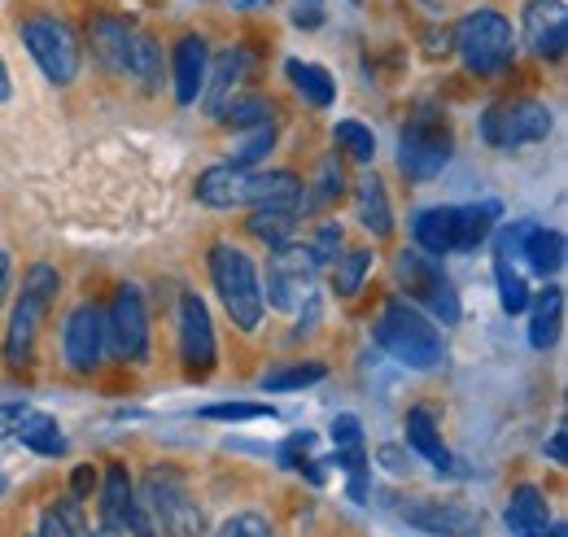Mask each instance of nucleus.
<instances>
[{
  "instance_id": "obj_1",
  "label": "nucleus",
  "mask_w": 568,
  "mask_h": 537,
  "mask_svg": "<svg viewBox=\"0 0 568 537\" xmlns=\"http://www.w3.org/2000/svg\"><path fill=\"white\" fill-rule=\"evenodd\" d=\"M376 341L389 358H398L403 367L416 372H433L442 363V336L433 328V320H425L416 306L407 302H389L376 320Z\"/></svg>"
},
{
  "instance_id": "obj_2",
  "label": "nucleus",
  "mask_w": 568,
  "mask_h": 537,
  "mask_svg": "<svg viewBox=\"0 0 568 537\" xmlns=\"http://www.w3.org/2000/svg\"><path fill=\"white\" fill-rule=\"evenodd\" d=\"M211 275L223 311L232 315V324L241 333H254L258 320H263V284H258V267L250 263V254L236 250V245H214Z\"/></svg>"
},
{
  "instance_id": "obj_3",
  "label": "nucleus",
  "mask_w": 568,
  "mask_h": 537,
  "mask_svg": "<svg viewBox=\"0 0 568 537\" xmlns=\"http://www.w3.org/2000/svg\"><path fill=\"white\" fill-rule=\"evenodd\" d=\"M464 67L473 74H503L516 58V40H511V22L495 13V9H477V13H464L450 31Z\"/></svg>"
},
{
  "instance_id": "obj_4",
  "label": "nucleus",
  "mask_w": 568,
  "mask_h": 537,
  "mask_svg": "<svg viewBox=\"0 0 568 537\" xmlns=\"http://www.w3.org/2000/svg\"><path fill=\"white\" fill-rule=\"evenodd\" d=\"M450 153H455V132H450L446 114L433 110V105H420V110L407 119L403 144H398V166H403V175L416 180V184H428L433 175H442V166L450 162Z\"/></svg>"
},
{
  "instance_id": "obj_5",
  "label": "nucleus",
  "mask_w": 568,
  "mask_h": 537,
  "mask_svg": "<svg viewBox=\"0 0 568 537\" xmlns=\"http://www.w3.org/2000/svg\"><path fill=\"white\" fill-rule=\"evenodd\" d=\"M315 271L320 267H315L306 245H293V241L276 245L272 259H267V302L276 311H288V315L306 311V320H315V311H320Z\"/></svg>"
},
{
  "instance_id": "obj_6",
  "label": "nucleus",
  "mask_w": 568,
  "mask_h": 537,
  "mask_svg": "<svg viewBox=\"0 0 568 537\" xmlns=\"http://www.w3.org/2000/svg\"><path fill=\"white\" fill-rule=\"evenodd\" d=\"M144 507L158 520V529L166 537H206V516L193 503L189 485L180 480V472L153 468L144 476Z\"/></svg>"
},
{
  "instance_id": "obj_7",
  "label": "nucleus",
  "mask_w": 568,
  "mask_h": 537,
  "mask_svg": "<svg viewBox=\"0 0 568 537\" xmlns=\"http://www.w3.org/2000/svg\"><path fill=\"white\" fill-rule=\"evenodd\" d=\"M22 44L31 49V58L40 62L44 79L67 88L79 74V40L62 18H49V13H36L22 22Z\"/></svg>"
},
{
  "instance_id": "obj_8",
  "label": "nucleus",
  "mask_w": 568,
  "mask_h": 537,
  "mask_svg": "<svg viewBox=\"0 0 568 537\" xmlns=\"http://www.w3.org/2000/svg\"><path fill=\"white\" fill-rule=\"evenodd\" d=\"M547 132H551V110L538 101H503L481 114V135L495 149L534 144V140H547Z\"/></svg>"
},
{
  "instance_id": "obj_9",
  "label": "nucleus",
  "mask_w": 568,
  "mask_h": 537,
  "mask_svg": "<svg viewBox=\"0 0 568 537\" xmlns=\"http://www.w3.org/2000/svg\"><path fill=\"white\" fill-rule=\"evenodd\" d=\"M105 345L123 363H141L149 354V315H144V297L136 284H119V293L105 311Z\"/></svg>"
},
{
  "instance_id": "obj_10",
  "label": "nucleus",
  "mask_w": 568,
  "mask_h": 537,
  "mask_svg": "<svg viewBox=\"0 0 568 537\" xmlns=\"http://www.w3.org/2000/svg\"><path fill=\"white\" fill-rule=\"evenodd\" d=\"M398 271H403L407 288L433 311V320H442L446 328L459 324V293H455L450 275L433 263V254H425V250H407V254L398 259Z\"/></svg>"
},
{
  "instance_id": "obj_11",
  "label": "nucleus",
  "mask_w": 568,
  "mask_h": 537,
  "mask_svg": "<svg viewBox=\"0 0 568 537\" xmlns=\"http://www.w3.org/2000/svg\"><path fill=\"white\" fill-rule=\"evenodd\" d=\"M407 525L437 537H473L481 529V516L464 503H442V498H394L389 503Z\"/></svg>"
},
{
  "instance_id": "obj_12",
  "label": "nucleus",
  "mask_w": 568,
  "mask_h": 537,
  "mask_svg": "<svg viewBox=\"0 0 568 537\" xmlns=\"http://www.w3.org/2000/svg\"><path fill=\"white\" fill-rule=\"evenodd\" d=\"M180 354H184L189 376H206L214 367V328L206 302L197 293L180 297Z\"/></svg>"
},
{
  "instance_id": "obj_13",
  "label": "nucleus",
  "mask_w": 568,
  "mask_h": 537,
  "mask_svg": "<svg viewBox=\"0 0 568 537\" xmlns=\"http://www.w3.org/2000/svg\"><path fill=\"white\" fill-rule=\"evenodd\" d=\"M67 363L74 372H97L101 358H105V311L92 302V306H79L71 320H67Z\"/></svg>"
},
{
  "instance_id": "obj_14",
  "label": "nucleus",
  "mask_w": 568,
  "mask_h": 537,
  "mask_svg": "<svg viewBox=\"0 0 568 537\" xmlns=\"http://www.w3.org/2000/svg\"><path fill=\"white\" fill-rule=\"evenodd\" d=\"M49 306H53V297H44L36 288L18 293L13 320H9V336H4V363L9 367H27L31 363V349H36V336H40V324H44Z\"/></svg>"
},
{
  "instance_id": "obj_15",
  "label": "nucleus",
  "mask_w": 568,
  "mask_h": 537,
  "mask_svg": "<svg viewBox=\"0 0 568 537\" xmlns=\"http://www.w3.org/2000/svg\"><path fill=\"white\" fill-rule=\"evenodd\" d=\"M525 40L538 58L560 62L568 49V9L565 0H529L525 9Z\"/></svg>"
},
{
  "instance_id": "obj_16",
  "label": "nucleus",
  "mask_w": 568,
  "mask_h": 537,
  "mask_svg": "<svg viewBox=\"0 0 568 537\" xmlns=\"http://www.w3.org/2000/svg\"><path fill=\"white\" fill-rule=\"evenodd\" d=\"M132 36L136 27H128L123 18H110V13H97L88 22V40H92V58L110 74H128V58H132Z\"/></svg>"
},
{
  "instance_id": "obj_17",
  "label": "nucleus",
  "mask_w": 568,
  "mask_h": 537,
  "mask_svg": "<svg viewBox=\"0 0 568 537\" xmlns=\"http://www.w3.org/2000/svg\"><path fill=\"white\" fill-rule=\"evenodd\" d=\"M206 67H211L206 40H202V36H184V40L175 44V62H171L180 105H193V101L202 97V88H206Z\"/></svg>"
},
{
  "instance_id": "obj_18",
  "label": "nucleus",
  "mask_w": 568,
  "mask_h": 537,
  "mask_svg": "<svg viewBox=\"0 0 568 537\" xmlns=\"http://www.w3.org/2000/svg\"><path fill=\"white\" fill-rule=\"evenodd\" d=\"M197 202L211 210H232V205H250V171L219 162L197 180Z\"/></svg>"
},
{
  "instance_id": "obj_19",
  "label": "nucleus",
  "mask_w": 568,
  "mask_h": 537,
  "mask_svg": "<svg viewBox=\"0 0 568 537\" xmlns=\"http://www.w3.org/2000/svg\"><path fill=\"white\" fill-rule=\"evenodd\" d=\"M245 70H250V53H245V49H227V53L214 58V67H206V88H202V97H206V114H211V119L223 114V105L232 101V88L245 79Z\"/></svg>"
},
{
  "instance_id": "obj_20",
  "label": "nucleus",
  "mask_w": 568,
  "mask_h": 537,
  "mask_svg": "<svg viewBox=\"0 0 568 537\" xmlns=\"http://www.w3.org/2000/svg\"><path fill=\"white\" fill-rule=\"evenodd\" d=\"M407 442H412V450L420 459H428L433 468L455 472V459H450V450L442 442V428H437V411L433 406H412L407 411Z\"/></svg>"
},
{
  "instance_id": "obj_21",
  "label": "nucleus",
  "mask_w": 568,
  "mask_h": 537,
  "mask_svg": "<svg viewBox=\"0 0 568 537\" xmlns=\"http://www.w3.org/2000/svg\"><path fill=\"white\" fill-rule=\"evenodd\" d=\"M547 525H551V516H547V498H542V489L520 485V489L511 494V503H507V529H511L516 537H542Z\"/></svg>"
},
{
  "instance_id": "obj_22",
  "label": "nucleus",
  "mask_w": 568,
  "mask_h": 537,
  "mask_svg": "<svg viewBox=\"0 0 568 537\" xmlns=\"http://www.w3.org/2000/svg\"><path fill=\"white\" fill-rule=\"evenodd\" d=\"M503 205L498 202H481V205H455V254H473L490 227L498 223Z\"/></svg>"
},
{
  "instance_id": "obj_23",
  "label": "nucleus",
  "mask_w": 568,
  "mask_h": 537,
  "mask_svg": "<svg viewBox=\"0 0 568 537\" xmlns=\"http://www.w3.org/2000/svg\"><path fill=\"white\" fill-rule=\"evenodd\" d=\"M136 507V489H132V476L128 468H114L105 472V485H101V525L110 529H128V516Z\"/></svg>"
},
{
  "instance_id": "obj_24",
  "label": "nucleus",
  "mask_w": 568,
  "mask_h": 537,
  "mask_svg": "<svg viewBox=\"0 0 568 537\" xmlns=\"http://www.w3.org/2000/svg\"><path fill=\"white\" fill-rule=\"evenodd\" d=\"M416 245L433 259L455 254V205H433L416 219Z\"/></svg>"
},
{
  "instance_id": "obj_25",
  "label": "nucleus",
  "mask_w": 568,
  "mask_h": 537,
  "mask_svg": "<svg viewBox=\"0 0 568 537\" xmlns=\"http://www.w3.org/2000/svg\"><path fill=\"white\" fill-rule=\"evenodd\" d=\"M355 210L358 223L372 232V236H389L394 232V219H389V197H385V184L376 175H363L355 189Z\"/></svg>"
},
{
  "instance_id": "obj_26",
  "label": "nucleus",
  "mask_w": 568,
  "mask_h": 537,
  "mask_svg": "<svg viewBox=\"0 0 568 537\" xmlns=\"http://www.w3.org/2000/svg\"><path fill=\"white\" fill-rule=\"evenodd\" d=\"M297 210H302V202L254 205V214H250V232H254L258 241H267V245H284V241L293 236V227H297Z\"/></svg>"
},
{
  "instance_id": "obj_27",
  "label": "nucleus",
  "mask_w": 568,
  "mask_h": 537,
  "mask_svg": "<svg viewBox=\"0 0 568 537\" xmlns=\"http://www.w3.org/2000/svg\"><path fill=\"white\" fill-rule=\"evenodd\" d=\"M560 324H565V293H560V288H547V293L534 302L529 345H534V349H551V345L560 341Z\"/></svg>"
},
{
  "instance_id": "obj_28",
  "label": "nucleus",
  "mask_w": 568,
  "mask_h": 537,
  "mask_svg": "<svg viewBox=\"0 0 568 537\" xmlns=\"http://www.w3.org/2000/svg\"><path fill=\"white\" fill-rule=\"evenodd\" d=\"M525 263L534 275H556L565 267V232H547V227H534L525 236Z\"/></svg>"
},
{
  "instance_id": "obj_29",
  "label": "nucleus",
  "mask_w": 568,
  "mask_h": 537,
  "mask_svg": "<svg viewBox=\"0 0 568 537\" xmlns=\"http://www.w3.org/2000/svg\"><path fill=\"white\" fill-rule=\"evenodd\" d=\"M13 437H18L27 450H36V455H62V450H67V437H62V428H58L53 415H36V411H27L22 424L13 428Z\"/></svg>"
},
{
  "instance_id": "obj_30",
  "label": "nucleus",
  "mask_w": 568,
  "mask_h": 537,
  "mask_svg": "<svg viewBox=\"0 0 568 537\" xmlns=\"http://www.w3.org/2000/svg\"><path fill=\"white\" fill-rule=\"evenodd\" d=\"M288 79H293V88L315 105V110H328L333 101H337V88H333V74L324 67H315V62H288Z\"/></svg>"
},
{
  "instance_id": "obj_31",
  "label": "nucleus",
  "mask_w": 568,
  "mask_h": 537,
  "mask_svg": "<svg viewBox=\"0 0 568 537\" xmlns=\"http://www.w3.org/2000/svg\"><path fill=\"white\" fill-rule=\"evenodd\" d=\"M128 74H132L141 88H149V92L162 83V49H158V40H153V36H144V31H136V36H132Z\"/></svg>"
},
{
  "instance_id": "obj_32",
  "label": "nucleus",
  "mask_w": 568,
  "mask_h": 537,
  "mask_svg": "<svg viewBox=\"0 0 568 537\" xmlns=\"http://www.w3.org/2000/svg\"><path fill=\"white\" fill-rule=\"evenodd\" d=\"M324 376H328L324 363H293V367L267 372V376H263V389H267V394H297V389H306V385H320Z\"/></svg>"
},
{
  "instance_id": "obj_33",
  "label": "nucleus",
  "mask_w": 568,
  "mask_h": 537,
  "mask_svg": "<svg viewBox=\"0 0 568 537\" xmlns=\"http://www.w3.org/2000/svg\"><path fill=\"white\" fill-rule=\"evenodd\" d=\"M83 534H88V525H83V516H79V498H67V503L44 507L40 529L31 537H83Z\"/></svg>"
},
{
  "instance_id": "obj_34",
  "label": "nucleus",
  "mask_w": 568,
  "mask_h": 537,
  "mask_svg": "<svg viewBox=\"0 0 568 537\" xmlns=\"http://www.w3.org/2000/svg\"><path fill=\"white\" fill-rule=\"evenodd\" d=\"M367 271H372V250H342L333 259V288H337V297H355Z\"/></svg>"
},
{
  "instance_id": "obj_35",
  "label": "nucleus",
  "mask_w": 568,
  "mask_h": 537,
  "mask_svg": "<svg viewBox=\"0 0 568 537\" xmlns=\"http://www.w3.org/2000/svg\"><path fill=\"white\" fill-rule=\"evenodd\" d=\"M272 101H263V97H236V101H227L223 105V123L227 128H236V132H250V128H263V123H272Z\"/></svg>"
},
{
  "instance_id": "obj_36",
  "label": "nucleus",
  "mask_w": 568,
  "mask_h": 537,
  "mask_svg": "<svg viewBox=\"0 0 568 537\" xmlns=\"http://www.w3.org/2000/svg\"><path fill=\"white\" fill-rule=\"evenodd\" d=\"M495 275H498V302H503V311H507V315H520V311L529 306V284H525V275L511 267V259H503V254H495Z\"/></svg>"
},
{
  "instance_id": "obj_37",
  "label": "nucleus",
  "mask_w": 568,
  "mask_h": 537,
  "mask_svg": "<svg viewBox=\"0 0 568 537\" xmlns=\"http://www.w3.org/2000/svg\"><path fill=\"white\" fill-rule=\"evenodd\" d=\"M272 149H276V128H272V123H263V128H250V132L241 135V144L232 149V158H227V162L250 171V166H254V162H263Z\"/></svg>"
},
{
  "instance_id": "obj_38",
  "label": "nucleus",
  "mask_w": 568,
  "mask_h": 537,
  "mask_svg": "<svg viewBox=\"0 0 568 537\" xmlns=\"http://www.w3.org/2000/svg\"><path fill=\"white\" fill-rule=\"evenodd\" d=\"M333 140H337V149H342V153H351L355 162H372V158H376V135L367 132L363 123H355V119L337 123Z\"/></svg>"
},
{
  "instance_id": "obj_39",
  "label": "nucleus",
  "mask_w": 568,
  "mask_h": 537,
  "mask_svg": "<svg viewBox=\"0 0 568 537\" xmlns=\"http://www.w3.org/2000/svg\"><path fill=\"white\" fill-rule=\"evenodd\" d=\"M214 537H276V534H272V525L258 511H241V516H227Z\"/></svg>"
},
{
  "instance_id": "obj_40",
  "label": "nucleus",
  "mask_w": 568,
  "mask_h": 537,
  "mask_svg": "<svg viewBox=\"0 0 568 537\" xmlns=\"http://www.w3.org/2000/svg\"><path fill=\"white\" fill-rule=\"evenodd\" d=\"M342 193H346V175H342V166L328 158V162L320 166V180H315V197H311V202H315V205H333L337 197H342Z\"/></svg>"
},
{
  "instance_id": "obj_41",
  "label": "nucleus",
  "mask_w": 568,
  "mask_h": 537,
  "mask_svg": "<svg viewBox=\"0 0 568 537\" xmlns=\"http://www.w3.org/2000/svg\"><path fill=\"white\" fill-rule=\"evenodd\" d=\"M263 415H272V406H267V403H214V406H202V419H263Z\"/></svg>"
},
{
  "instance_id": "obj_42",
  "label": "nucleus",
  "mask_w": 568,
  "mask_h": 537,
  "mask_svg": "<svg viewBox=\"0 0 568 537\" xmlns=\"http://www.w3.org/2000/svg\"><path fill=\"white\" fill-rule=\"evenodd\" d=\"M337 245H342V227H337V223H324V227L315 232V241H311L306 250H311V259H315V267H328V263H333V259L342 254Z\"/></svg>"
},
{
  "instance_id": "obj_43",
  "label": "nucleus",
  "mask_w": 568,
  "mask_h": 537,
  "mask_svg": "<svg viewBox=\"0 0 568 537\" xmlns=\"http://www.w3.org/2000/svg\"><path fill=\"white\" fill-rule=\"evenodd\" d=\"M27 288H36V293H44V297H53L58 302V288H62V275L49 267V263H36V267L27 271V280H22Z\"/></svg>"
},
{
  "instance_id": "obj_44",
  "label": "nucleus",
  "mask_w": 568,
  "mask_h": 537,
  "mask_svg": "<svg viewBox=\"0 0 568 537\" xmlns=\"http://www.w3.org/2000/svg\"><path fill=\"white\" fill-rule=\"evenodd\" d=\"M128 534L132 537H162L158 520L149 516V507H144L141 498H136V507H132V516H128Z\"/></svg>"
},
{
  "instance_id": "obj_45",
  "label": "nucleus",
  "mask_w": 568,
  "mask_h": 537,
  "mask_svg": "<svg viewBox=\"0 0 568 537\" xmlns=\"http://www.w3.org/2000/svg\"><path fill=\"white\" fill-rule=\"evenodd\" d=\"M358 437H363V428H358L355 415H337V419H333V442H337V450H342V446H358Z\"/></svg>"
},
{
  "instance_id": "obj_46",
  "label": "nucleus",
  "mask_w": 568,
  "mask_h": 537,
  "mask_svg": "<svg viewBox=\"0 0 568 537\" xmlns=\"http://www.w3.org/2000/svg\"><path fill=\"white\" fill-rule=\"evenodd\" d=\"M293 22L306 27V31L320 27V22H324V4H320V0H297V4H293Z\"/></svg>"
},
{
  "instance_id": "obj_47",
  "label": "nucleus",
  "mask_w": 568,
  "mask_h": 537,
  "mask_svg": "<svg viewBox=\"0 0 568 537\" xmlns=\"http://www.w3.org/2000/svg\"><path fill=\"white\" fill-rule=\"evenodd\" d=\"M27 411H31L27 403H0V442H4V437H13V428L22 424V415H27Z\"/></svg>"
},
{
  "instance_id": "obj_48",
  "label": "nucleus",
  "mask_w": 568,
  "mask_h": 537,
  "mask_svg": "<svg viewBox=\"0 0 568 537\" xmlns=\"http://www.w3.org/2000/svg\"><path fill=\"white\" fill-rule=\"evenodd\" d=\"M92 485H97V472L92 468L71 472V498H88V494H92Z\"/></svg>"
},
{
  "instance_id": "obj_49",
  "label": "nucleus",
  "mask_w": 568,
  "mask_h": 537,
  "mask_svg": "<svg viewBox=\"0 0 568 537\" xmlns=\"http://www.w3.org/2000/svg\"><path fill=\"white\" fill-rule=\"evenodd\" d=\"M565 446H568V433H565V428H556V433H551V442H547V455H551L556 464H568V459H565V455H568Z\"/></svg>"
},
{
  "instance_id": "obj_50",
  "label": "nucleus",
  "mask_w": 568,
  "mask_h": 537,
  "mask_svg": "<svg viewBox=\"0 0 568 537\" xmlns=\"http://www.w3.org/2000/svg\"><path fill=\"white\" fill-rule=\"evenodd\" d=\"M83 537H123V529H110V525H97V529H88Z\"/></svg>"
},
{
  "instance_id": "obj_51",
  "label": "nucleus",
  "mask_w": 568,
  "mask_h": 537,
  "mask_svg": "<svg viewBox=\"0 0 568 537\" xmlns=\"http://www.w3.org/2000/svg\"><path fill=\"white\" fill-rule=\"evenodd\" d=\"M4 288H9V254H0V297H4Z\"/></svg>"
},
{
  "instance_id": "obj_52",
  "label": "nucleus",
  "mask_w": 568,
  "mask_h": 537,
  "mask_svg": "<svg viewBox=\"0 0 568 537\" xmlns=\"http://www.w3.org/2000/svg\"><path fill=\"white\" fill-rule=\"evenodd\" d=\"M9 92H13V88H9V74H4V62H0V105L9 101Z\"/></svg>"
},
{
  "instance_id": "obj_53",
  "label": "nucleus",
  "mask_w": 568,
  "mask_h": 537,
  "mask_svg": "<svg viewBox=\"0 0 568 537\" xmlns=\"http://www.w3.org/2000/svg\"><path fill=\"white\" fill-rule=\"evenodd\" d=\"M232 4H236V9H267L272 0H232Z\"/></svg>"
},
{
  "instance_id": "obj_54",
  "label": "nucleus",
  "mask_w": 568,
  "mask_h": 537,
  "mask_svg": "<svg viewBox=\"0 0 568 537\" xmlns=\"http://www.w3.org/2000/svg\"><path fill=\"white\" fill-rule=\"evenodd\" d=\"M542 537H568V529H565V525H547V529H542Z\"/></svg>"
},
{
  "instance_id": "obj_55",
  "label": "nucleus",
  "mask_w": 568,
  "mask_h": 537,
  "mask_svg": "<svg viewBox=\"0 0 568 537\" xmlns=\"http://www.w3.org/2000/svg\"><path fill=\"white\" fill-rule=\"evenodd\" d=\"M0 494H4V476H0Z\"/></svg>"
}]
</instances>
